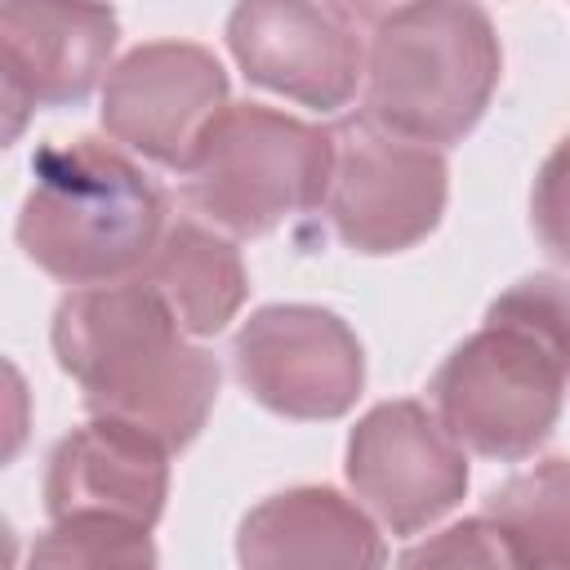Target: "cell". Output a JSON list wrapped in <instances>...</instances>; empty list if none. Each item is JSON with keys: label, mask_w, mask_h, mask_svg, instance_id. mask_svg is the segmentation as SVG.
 I'll return each instance as SVG.
<instances>
[{"label": "cell", "mask_w": 570, "mask_h": 570, "mask_svg": "<svg viewBox=\"0 0 570 570\" xmlns=\"http://www.w3.org/2000/svg\"><path fill=\"white\" fill-rule=\"evenodd\" d=\"M183 334L142 276L76 285L49 330L58 370L80 383L85 410L134 423L169 450L191 445L218 401V361Z\"/></svg>", "instance_id": "1"}, {"label": "cell", "mask_w": 570, "mask_h": 570, "mask_svg": "<svg viewBox=\"0 0 570 570\" xmlns=\"http://www.w3.org/2000/svg\"><path fill=\"white\" fill-rule=\"evenodd\" d=\"M570 387V281L525 276L503 289L485 325L432 374L428 392L450 436L499 463L530 459L557 428Z\"/></svg>", "instance_id": "2"}, {"label": "cell", "mask_w": 570, "mask_h": 570, "mask_svg": "<svg viewBox=\"0 0 570 570\" xmlns=\"http://www.w3.org/2000/svg\"><path fill=\"white\" fill-rule=\"evenodd\" d=\"M169 227L165 191L98 138L40 147L18 214L22 254L62 285L129 281Z\"/></svg>", "instance_id": "3"}, {"label": "cell", "mask_w": 570, "mask_h": 570, "mask_svg": "<svg viewBox=\"0 0 570 570\" xmlns=\"http://www.w3.org/2000/svg\"><path fill=\"white\" fill-rule=\"evenodd\" d=\"M503 71L490 13L476 0H423L374 27L365 53V116L432 142H463Z\"/></svg>", "instance_id": "4"}, {"label": "cell", "mask_w": 570, "mask_h": 570, "mask_svg": "<svg viewBox=\"0 0 570 570\" xmlns=\"http://www.w3.org/2000/svg\"><path fill=\"white\" fill-rule=\"evenodd\" d=\"M330 174L334 129L263 102H227L183 169V196L232 236H267L325 205Z\"/></svg>", "instance_id": "5"}, {"label": "cell", "mask_w": 570, "mask_h": 570, "mask_svg": "<svg viewBox=\"0 0 570 570\" xmlns=\"http://www.w3.org/2000/svg\"><path fill=\"white\" fill-rule=\"evenodd\" d=\"M450 169L432 142L405 138L379 120L343 116L334 125V174L325 214L356 254H401L428 240L445 214Z\"/></svg>", "instance_id": "6"}, {"label": "cell", "mask_w": 570, "mask_h": 570, "mask_svg": "<svg viewBox=\"0 0 570 570\" xmlns=\"http://www.w3.org/2000/svg\"><path fill=\"white\" fill-rule=\"evenodd\" d=\"M232 370L263 410L298 423L343 419L365 387L361 338L316 303L258 307L232 338Z\"/></svg>", "instance_id": "7"}, {"label": "cell", "mask_w": 570, "mask_h": 570, "mask_svg": "<svg viewBox=\"0 0 570 570\" xmlns=\"http://www.w3.org/2000/svg\"><path fill=\"white\" fill-rule=\"evenodd\" d=\"M347 485L401 539L436 525L468 494V454L419 401H383L347 436Z\"/></svg>", "instance_id": "8"}, {"label": "cell", "mask_w": 570, "mask_h": 570, "mask_svg": "<svg viewBox=\"0 0 570 570\" xmlns=\"http://www.w3.org/2000/svg\"><path fill=\"white\" fill-rule=\"evenodd\" d=\"M223 107L227 71L205 45L151 40L129 49L107 71L98 116L120 147L183 174L200 134Z\"/></svg>", "instance_id": "9"}, {"label": "cell", "mask_w": 570, "mask_h": 570, "mask_svg": "<svg viewBox=\"0 0 570 570\" xmlns=\"http://www.w3.org/2000/svg\"><path fill=\"white\" fill-rule=\"evenodd\" d=\"M227 49L254 85L316 111L347 107L365 80L352 22L316 0H236Z\"/></svg>", "instance_id": "10"}, {"label": "cell", "mask_w": 570, "mask_h": 570, "mask_svg": "<svg viewBox=\"0 0 570 570\" xmlns=\"http://www.w3.org/2000/svg\"><path fill=\"white\" fill-rule=\"evenodd\" d=\"M120 18L107 0H4V107L9 138L31 107H76L111 71Z\"/></svg>", "instance_id": "11"}, {"label": "cell", "mask_w": 570, "mask_h": 570, "mask_svg": "<svg viewBox=\"0 0 570 570\" xmlns=\"http://www.w3.org/2000/svg\"><path fill=\"white\" fill-rule=\"evenodd\" d=\"M169 445L151 432L98 419L67 432L45 468V512L49 521L62 517H94L151 530L169 499Z\"/></svg>", "instance_id": "12"}, {"label": "cell", "mask_w": 570, "mask_h": 570, "mask_svg": "<svg viewBox=\"0 0 570 570\" xmlns=\"http://www.w3.org/2000/svg\"><path fill=\"white\" fill-rule=\"evenodd\" d=\"M240 566H379L387 548L379 525L330 485H294L263 499L236 534Z\"/></svg>", "instance_id": "13"}, {"label": "cell", "mask_w": 570, "mask_h": 570, "mask_svg": "<svg viewBox=\"0 0 570 570\" xmlns=\"http://www.w3.org/2000/svg\"><path fill=\"white\" fill-rule=\"evenodd\" d=\"M138 276L169 303V312L191 338L227 330V321H236L249 294V276L236 245L191 218L165 227L156 254Z\"/></svg>", "instance_id": "14"}, {"label": "cell", "mask_w": 570, "mask_h": 570, "mask_svg": "<svg viewBox=\"0 0 570 570\" xmlns=\"http://www.w3.org/2000/svg\"><path fill=\"white\" fill-rule=\"evenodd\" d=\"M485 512L503 525L517 566H570V459H543L508 476Z\"/></svg>", "instance_id": "15"}, {"label": "cell", "mask_w": 570, "mask_h": 570, "mask_svg": "<svg viewBox=\"0 0 570 570\" xmlns=\"http://www.w3.org/2000/svg\"><path fill=\"white\" fill-rule=\"evenodd\" d=\"M31 561L76 566V570H98V566L151 570L156 548H151V530L120 525V521H94V517H62V521H49V530L36 539Z\"/></svg>", "instance_id": "16"}, {"label": "cell", "mask_w": 570, "mask_h": 570, "mask_svg": "<svg viewBox=\"0 0 570 570\" xmlns=\"http://www.w3.org/2000/svg\"><path fill=\"white\" fill-rule=\"evenodd\" d=\"M405 566H517V552L503 534V525L481 512V517H468L450 530H441L436 539L410 548L401 557Z\"/></svg>", "instance_id": "17"}, {"label": "cell", "mask_w": 570, "mask_h": 570, "mask_svg": "<svg viewBox=\"0 0 570 570\" xmlns=\"http://www.w3.org/2000/svg\"><path fill=\"white\" fill-rule=\"evenodd\" d=\"M530 223L539 245L570 267V134L548 151L530 191Z\"/></svg>", "instance_id": "18"}, {"label": "cell", "mask_w": 570, "mask_h": 570, "mask_svg": "<svg viewBox=\"0 0 570 570\" xmlns=\"http://www.w3.org/2000/svg\"><path fill=\"white\" fill-rule=\"evenodd\" d=\"M338 18H347V22H361V27H383V22H392L396 13H405V9H414V4H423V0H325Z\"/></svg>", "instance_id": "19"}]
</instances>
